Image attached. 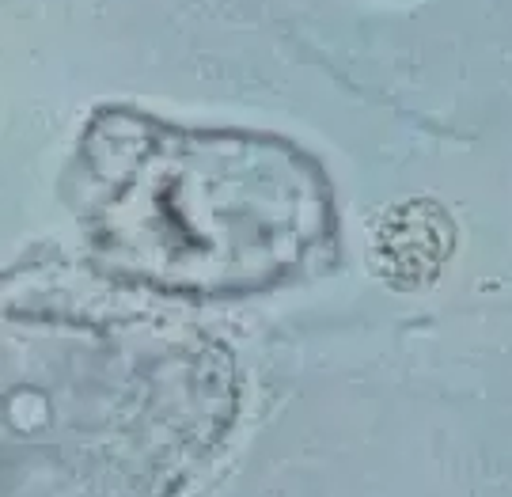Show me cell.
Listing matches in <instances>:
<instances>
[{"label": "cell", "mask_w": 512, "mask_h": 497, "mask_svg": "<svg viewBox=\"0 0 512 497\" xmlns=\"http://www.w3.org/2000/svg\"><path fill=\"white\" fill-rule=\"evenodd\" d=\"M448 251H452V228L433 205L391 209V217L376 236V262L384 266V277H403V285L429 281Z\"/></svg>", "instance_id": "obj_1"}]
</instances>
